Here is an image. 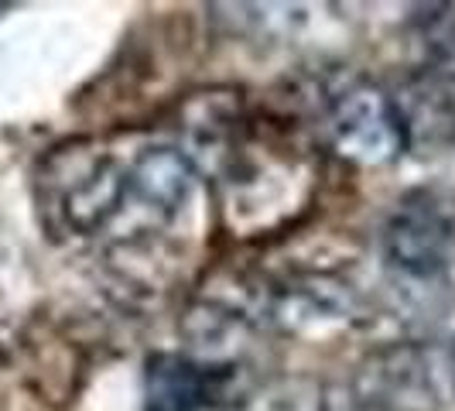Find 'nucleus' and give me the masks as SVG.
Listing matches in <instances>:
<instances>
[{
    "mask_svg": "<svg viewBox=\"0 0 455 411\" xmlns=\"http://www.w3.org/2000/svg\"><path fill=\"white\" fill-rule=\"evenodd\" d=\"M196 168L220 179L223 209L243 233H267L291 220L312 196V165L305 151L274 131H257L236 107H209L188 124V148Z\"/></svg>",
    "mask_w": 455,
    "mask_h": 411,
    "instance_id": "obj_1",
    "label": "nucleus"
},
{
    "mask_svg": "<svg viewBox=\"0 0 455 411\" xmlns=\"http://www.w3.org/2000/svg\"><path fill=\"white\" fill-rule=\"evenodd\" d=\"M127 158L103 141H68L35 168V203L42 223L59 237L107 240L127 192Z\"/></svg>",
    "mask_w": 455,
    "mask_h": 411,
    "instance_id": "obj_2",
    "label": "nucleus"
},
{
    "mask_svg": "<svg viewBox=\"0 0 455 411\" xmlns=\"http://www.w3.org/2000/svg\"><path fill=\"white\" fill-rule=\"evenodd\" d=\"M203 172L179 144H137L127 158V192L107 233L110 247H140L179 227L196 203Z\"/></svg>",
    "mask_w": 455,
    "mask_h": 411,
    "instance_id": "obj_3",
    "label": "nucleus"
},
{
    "mask_svg": "<svg viewBox=\"0 0 455 411\" xmlns=\"http://www.w3.org/2000/svg\"><path fill=\"white\" fill-rule=\"evenodd\" d=\"M370 411H438L455 398V364L425 342H394L370 353L356 374Z\"/></svg>",
    "mask_w": 455,
    "mask_h": 411,
    "instance_id": "obj_4",
    "label": "nucleus"
},
{
    "mask_svg": "<svg viewBox=\"0 0 455 411\" xmlns=\"http://www.w3.org/2000/svg\"><path fill=\"white\" fill-rule=\"evenodd\" d=\"M380 257L404 285H438L455 261V216L432 192L401 199L380 230Z\"/></svg>",
    "mask_w": 455,
    "mask_h": 411,
    "instance_id": "obj_5",
    "label": "nucleus"
},
{
    "mask_svg": "<svg viewBox=\"0 0 455 411\" xmlns=\"http://www.w3.org/2000/svg\"><path fill=\"white\" fill-rule=\"evenodd\" d=\"M325 134L346 161L384 168L404 155L408 120L390 93L373 83H349L325 107Z\"/></svg>",
    "mask_w": 455,
    "mask_h": 411,
    "instance_id": "obj_6",
    "label": "nucleus"
},
{
    "mask_svg": "<svg viewBox=\"0 0 455 411\" xmlns=\"http://www.w3.org/2000/svg\"><path fill=\"white\" fill-rule=\"evenodd\" d=\"M227 367L185 353H155L144 367V411H209L229 391Z\"/></svg>",
    "mask_w": 455,
    "mask_h": 411,
    "instance_id": "obj_7",
    "label": "nucleus"
},
{
    "mask_svg": "<svg viewBox=\"0 0 455 411\" xmlns=\"http://www.w3.org/2000/svg\"><path fill=\"white\" fill-rule=\"evenodd\" d=\"M267 312L284 333H322L353 319L356 298L349 292V285H342L336 278L305 274V278H291L274 292Z\"/></svg>",
    "mask_w": 455,
    "mask_h": 411,
    "instance_id": "obj_8",
    "label": "nucleus"
},
{
    "mask_svg": "<svg viewBox=\"0 0 455 411\" xmlns=\"http://www.w3.org/2000/svg\"><path fill=\"white\" fill-rule=\"evenodd\" d=\"M243 411H322V398H315V391L312 394H298L295 384L291 388L281 384V388L251 398L243 405Z\"/></svg>",
    "mask_w": 455,
    "mask_h": 411,
    "instance_id": "obj_9",
    "label": "nucleus"
}]
</instances>
